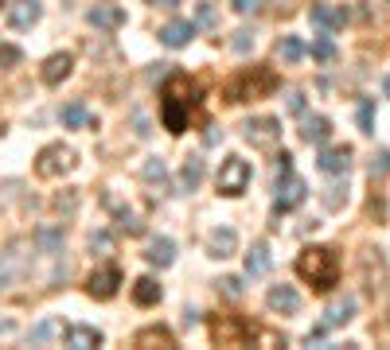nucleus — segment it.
<instances>
[{
	"label": "nucleus",
	"instance_id": "cd10ccee",
	"mask_svg": "<svg viewBox=\"0 0 390 350\" xmlns=\"http://www.w3.org/2000/svg\"><path fill=\"white\" fill-rule=\"evenodd\" d=\"M133 300L141 304V308H153V304L161 300V284H156L153 276H141V280L133 284Z\"/></svg>",
	"mask_w": 390,
	"mask_h": 350
},
{
	"label": "nucleus",
	"instance_id": "58836bf2",
	"mask_svg": "<svg viewBox=\"0 0 390 350\" xmlns=\"http://www.w3.org/2000/svg\"><path fill=\"white\" fill-rule=\"evenodd\" d=\"M90 249L110 253V249H113V238H110V233H94V238H90Z\"/></svg>",
	"mask_w": 390,
	"mask_h": 350
},
{
	"label": "nucleus",
	"instance_id": "4468645a",
	"mask_svg": "<svg viewBox=\"0 0 390 350\" xmlns=\"http://www.w3.org/2000/svg\"><path fill=\"white\" fill-rule=\"evenodd\" d=\"M86 20H90L94 27H102V32H118V27L125 24V12H121L118 4H94V8L86 12Z\"/></svg>",
	"mask_w": 390,
	"mask_h": 350
},
{
	"label": "nucleus",
	"instance_id": "4c0bfd02",
	"mask_svg": "<svg viewBox=\"0 0 390 350\" xmlns=\"http://www.w3.org/2000/svg\"><path fill=\"white\" fill-rule=\"evenodd\" d=\"M285 105H289V113H305V93H301V90H289Z\"/></svg>",
	"mask_w": 390,
	"mask_h": 350
},
{
	"label": "nucleus",
	"instance_id": "20e7f679",
	"mask_svg": "<svg viewBox=\"0 0 390 350\" xmlns=\"http://www.w3.org/2000/svg\"><path fill=\"white\" fill-rule=\"evenodd\" d=\"M215 187H219V195H227V199H238V195L250 187V164H246L242 156H227V160L219 164Z\"/></svg>",
	"mask_w": 390,
	"mask_h": 350
},
{
	"label": "nucleus",
	"instance_id": "423d86ee",
	"mask_svg": "<svg viewBox=\"0 0 390 350\" xmlns=\"http://www.w3.org/2000/svg\"><path fill=\"white\" fill-rule=\"evenodd\" d=\"M242 136H246L250 148L270 152V148H277V141H281V121L277 117H250L246 125H242Z\"/></svg>",
	"mask_w": 390,
	"mask_h": 350
},
{
	"label": "nucleus",
	"instance_id": "2f4dec72",
	"mask_svg": "<svg viewBox=\"0 0 390 350\" xmlns=\"http://www.w3.org/2000/svg\"><path fill=\"white\" fill-rule=\"evenodd\" d=\"M118 230H125V233H144V222L133 214L129 207H121L118 210Z\"/></svg>",
	"mask_w": 390,
	"mask_h": 350
},
{
	"label": "nucleus",
	"instance_id": "f704fd0d",
	"mask_svg": "<svg viewBox=\"0 0 390 350\" xmlns=\"http://www.w3.org/2000/svg\"><path fill=\"white\" fill-rule=\"evenodd\" d=\"M230 47H234L238 55H246V51L254 47V32H250V27H242V32H234V39H230Z\"/></svg>",
	"mask_w": 390,
	"mask_h": 350
},
{
	"label": "nucleus",
	"instance_id": "c03bdc74",
	"mask_svg": "<svg viewBox=\"0 0 390 350\" xmlns=\"http://www.w3.org/2000/svg\"><path fill=\"white\" fill-rule=\"evenodd\" d=\"M153 4H180V0H153Z\"/></svg>",
	"mask_w": 390,
	"mask_h": 350
},
{
	"label": "nucleus",
	"instance_id": "c9c22d12",
	"mask_svg": "<svg viewBox=\"0 0 390 350\" xmlns=\"http://www.w3.org/2000/svg\"><path fill=\"white\" fill-rule=\"evenodd\" d=\"M359 129H363V133H375V105L371 101L359 105Z\"/></svg>",
	"mask_w": 390,
	"mask_h": 350
},
{
	"label": "nucleus",
	"instance_id": "f3484780",
	"mask_svg": "<svg viewBox=\"0 0 390 350\" xmlns=\"http://www.w3.org/2000/svg\"><path fill=\"white\" fill-rule=\"evenodd\" d=\"M144 261L156 265V268H168L172 261H176V242H172V238H153L149 249H144Z\"/></svg>",
	"mask_w": 390,
	"mask_h": 350
},
{
	"label": "nucleus",
	"instance_id": "ddd939ff",
	"mask_svg": "<svg viewBox=\"0 0 390 350\" xmlns=\"http://www.w3.org/2000/svg\"><path fill=\"white\" fill-rule=\"evenodd\" d=\"M191 35H195V24L191 20H168V24L161 27V43L164 47H187V43H191Z\"/></svg>",
	"mask_w": 390,
	"mask_h": 350
},
{
	"label": "nucleus",
	"instance_id": "f03ea898",
	"mask_svg": "<svg viewBox=\"0 0 390 350\" xmlns=\"http://www.w3.org/2000/svg\"><path fill=\"white\" fill-rule=\"evenodd\" d=\"M297 276L313 284V292H332L339 284V257L328 245H313L297 257Z\"/></svg>",
	"mask_w": 390,
	"mask_h": 350
},
{
	"label": "nucleus",
	"instance_id": "c756f323",
	"mask_svg": "<svg viewBox=\"0 0 390 350\" xmlns=\"http://www.w3.org/2000/svg\"><path fill=\"white\" fill-rule=\"evenodd\" d=\"M63 125L67 129H82V125H90V113H86V105L82 101H70V105H63Z\"/></svg>",
	"mask_w": 390,
	"mask_h": 350
},
{
	"label": "nucleus",
	"instance_id": "7c9ffc66",
	"mask_svg": "<svg viewBox=\"0 0 390 350\" xmlns=\"http://www.w3.org/2000/svg\"><path fill=\"white\" fill-rule=\"evenodd\" d=\"M277 55L285 58V63H297V58H305V43H301L297 35H285V39H277Z\"/></svg>",
	"mask_w": 390,
	"mask_h": 350
},
{
	"label": "nucleus",
	"instance_id": "c85d7f7f",
	"mask_svg": "<svg viewBox=\"0 0 390 350\" xmlns=\"http://www.w3.org/2000/svg\"><path fill=\"white\" fill-rule=\"evenodd\" d=\"M137 346H176V339H172V331H164V327H144V331H137Z\"/></svg>",
	"mask_w": 390,
	"mask_h": 350
},
{
	"label": "nucleus",
	"instance_id": "a211bd4d",
	"mask_svg": "<svg viewBox=\"0 0 390 350\" xmlns=\"http://www.w3.org/2000/svg\"><path fill=\"white\" fill-rule=\"evenodd\" d=\"M67 346H75V350L102 346V331L90 327V323H75V327H67Z\"/></svg>",
	"mask_w": 390,
	"mask_h": 350
},
{
	"label": "nucleus",
	"instance_id": "e433bc0d",
	"mask_svg": "<svg viewBox=\"0 0 390 350\" xmlns=\"http://www.w3.org/2000/svg\"><path fill=\"white\" fill-rule=\"evenodd\" d=\"M386 171H390V148L379 152V156L371 160V175H386Z\"/></svg>",
	"mask_w": 390,
	"mask_h": 350
},
{
	"label": "nucleus",
	"instance_id": "72a5a7b5",
	"mask_svg": "<svg viewBox=\"0 0 390 350\" xmlns=\"http://www.w3.org/2000/svg\"><path fill=\"white\" fill-rule=\"evenodd\" d=\"M313 58H320V63H328V58H336V43H332L328 35H320V39L313 43Z\"/></svg>",
	"mask_w": 390,
	"mask_h": 350
},
{
	"label": "nucleus",
	"instance_id": "a19ab883",
	"mask_svg": "<svg viewBox=\"0 0 390 350\" xmlns=\"http://www.w3.org/2000/svg\"><path fill=\"white\" fill-rule=\"evenodd\" d=\"M222 292H227V296H242V280H238V276H222Z\"/></svg>",
	"mask_w": 390,
	"mask_h": 350
},
{
	"label": "nucleus",
	"instance_id": "37998d69",
	"mask_svg": "<svg viewBox=\"0 0 390 350\" xmlns=\"http://www.w3.org/2000/svg\"><path fill=\"white\" fill-rule=\"evenodd\" d=\"M203 141H207V144H219V141H222V129H215V125H207V133H203Z\"/></svg>",
	"mask_w": 390,
	"mask_h": 350
},
{
	"label": "nucleus",
	"instance_id": "ea45409f",
	"mask_svg": "<svg viewBox=\"0 0 390 350\" xmlns=\"http://www.w3.org/2000/svg\"><path fill=\"white\" fill-rule=\"evenodd\" d=\"M195 24H203V27L215 24V8H211V4H199V12H195Z\"/></svg>",
	"mask_w": 390,
	"mask_h": 350
},
{
	"label": "nucleus",
	"instance_id": "412c9836",
	"mask_svg": "<svg viewBox=\"0 0 390 350\" xmlns=\"http://www.w3.org/2000/svg\"><path fill=\"white\" fill-rule=\"evenodd\" d=\"M313 24L324 27V32H332V27H344V20H348V12L344 8H328V4H313Z\"/></svg>",
	"mask_w": 390,
	"mask_h": 350
},
{
	"label": "nucleus",
	"instance_id": "6e6552de",
	"mask_svg": "<svg viewBox=\"0 0 390 350\" xmlns=\"http://www.w3.org/2000/svg\"><path fill=\"white\" fill-rule=\"evenodd\" d=\"M305 195H308V187H305V179L301 175H293V171H285V175H277V199H273V214H289V210H297L301 202H305Z\"/></svg>",
	"mask_w": 390,
	"mask_h": 350
},
{
	"label": "nucleus",
	"instance_id": "f8f14e48",
	"mask_svg": "<svg viewBox=\"0 0 390 350\" xmlns=\"http://www.w3.org/2000/svg\"><path fill=\"white\" fill-rule=\"evenodd\" d=\"M265 304H270V311L293 316V311L301 308V296H297V288H289V284H273V288L265 292Z\"/></svg>",
	"mask_w": 390,
	"mask_h": 350
},
{
	"label": "nucleus",
	"instance_id": "79ce46f5",
	"mask_svg": "<svg viewBox=\"0 0 390 350\" xmlns=\"http://www.w3.org/2000/svg\"><path fill=\"white\" fill-rule=\"evenodd\" d=\"M230 8H234L238 16H246V12H254V8H258V0H230Z\"/></svg>",
	"mask_w": 390,
	"mask_h": 350
},
{
	"label": "nucleus",
	"instance_id": "a18cd8bd",
	"mask_svg": "<svg viewBox=\"0 0 390 350\" xmlns=\"http://www.w3.org/2000/svg\"><path fill=\"white\" fill-rule=\"evenodd\" d=\"M382 86H386V93H390V78H386V82H382Z\"/></svg>",
	"mask_w": 390,
	"mask_h": 350
},
{
	"label": "nucleus",
	"instance_id": "473e14b6",
	"mask_svg": "<svg viewBox=\"0 0 390 350\" xmlns=\"http://www.w3.org/2000/svg\"><path fill=\"white\" fill-rule=\"evenodd\" d=\"M20 58H24V51H20V47H12V43H0V70L20 67Z\"/></svg>",
	"mask_w": 390,
	"mask_h": 350
},
{
	"label": "nucleus",
	"instance_id": "aec40b11",
	"mask_svg": "<svg viewBox=\"0 0 390 350\" xmlns=\"http://www.w3.org/2000/svg\"><path fill=\"white\" fill-rule=\"evenodd\" d=\"M301 136H305L308 144H328V136H332V121L328 117H305V125H301Z\"/></svg>",
	"mask_w": 390,
	"mask_h": 350
},
{
	"label": "nucleus",
	"instance_id": "bb28decb",
	"mask_svg": "<svg viewBox=\"0 0 390 350\" xmlns=\"http://www.w3.org/2000/svg\"><path fill=\"white\" fill-rule=\"evenodd\" d=\"M67 335V327H63V319H43V323L32 327V335L27 339L35 342V346H43V342H51V339H63Z\"/></svg>",
	"mask_w": 390,
	"mask_h": 350
},
{
	"label": "nucleus",
	"instance_id": "49530a36",
	"mask_svg": "<svg viewBox=\"0 0 390 350\" xmlns=\"http://www.w3.org/2000/svg\"><path fill=\"white\" fill-rule=\"evenodd\" d=\"M0 4H4V0H0Z\"/></svg>",
	"mask_w": 390,
	"mask_h": 350
},
{
	"label": "nucleus",
	"instance_id": "9b49d317",
	"mask_svg": "<svg viewBox=\"0 0 390 350\" xmlns=\"http://www.w3.org/2000/svg\"><path fill=\"white\" fill-rule=\"evenodd\" d=\"M70 67H75V58H70L67 51H55V55H47V58H43L39 74H43V82H47V86H59L63 78L70 74Z\"/></svg>",
	"mask_w": 390,
	"mask_h": 350
},
{
	"label": "nucleus",
	"instance_id": "dca6fc26",
	"mask_svg": "<svg viewBox=\"0 0 390 350\" xmlns=\"http://www.w3.org/2000/svg\"><path fill=\"white\" fill-rule=\"evenodd\" d=\"M39 0H12L8 4V24L12 27H32L39 20Z\"/></svg>",
	"mask_w": 390,
	"mask_h": 350
},
{
	"label": "nucleus",
	"instance_id": "5701e85b",
	"mask_svg": "<svg viewBox=\"0 0 390 350\" xmlns=\"http://www.w3.org/2000/svg\"><path fill=\"white\" fill-rule=\"evenodd\" d=\"M351 316H356V300H351V296H344V300H336L328 311H324V327H328V331H332V327H344Z\"/></svg>",
	"mask_w": 390,
	"mask_h": 350
},
{
	"label": "nucleus",
	"instance_id": "1a4fd4ad",
	"mask_svg": "<svg viewBox=\"0 0 390 350\" xmlns=\"http://www.w3.org/2000/svg\"><path fill=\"white\" fill-rule=\"evenodd\" d=\"M27 249H32L27 242H12L8 249L0 253V292H8L27 273Z\"/></svg>",
	"mask_w": 390,
	"mask_h": 350
},
{
	"label": "nucleus",
	"instance_id": "4be33fe9",
	"mask_svg": "<svg viewBox=\"0 0 390 350\" xmlns=\"http://www.w3.org/2000/svg\"><path fill=\"white\" fill-rule=\"evenodd\" d=\"M199 183H203V160L187 156L184 167H180V191H195Z\"/></svg>",
	"mask_w": 390,
	"mask_h": 350
},
{
	"label": "nucleus",
	"instance_id": "a878e982",
	"mask_svg": "<svg viewBox=\"0 0 390 350\" xmlns=\"http://www.w3.org/2000/svg\"><path fill=\"white\" fill-rule=\"evenodd\" d=\"M265 273H270V245L258 242L246 253V276H265Z\"/></svg>",
	"mask_w": 390,
	"mask_h": 350
},
{
	"label": "nucleus",
	"instance_id": "f257e3e1",
	"mask_svg": "<svg viewBox=\"0 0 390 350\" xmlns=\"http://www.w3.org/2000/svg\"><path fill=\"white\" fill-rule=\"evenodd\" d=\"M199 105H203V90L187 74H168L164 93H161V121L172 136H180L191 125V117L199 113Z\"/></svg>",
	"mask_w": 390,
	"mask_h": 350
},
{
	"label": "nucleus",
	"instance_id": "393cba45",
	"mask_svg": "<svg viewBox=\"0 0 390 350\" xmlns=\"http://www.w3.org/2000/svg\"><path fill=\"white\" fill-rule=\"evenodd\" d=\"M35 249L39 253H63V230L59 226H43V230H35Z\"/></svg>",
	"mask_w": 390,
	"mask_h": 350
},
{
	"label": "nucleus",
	"instance_id": "6ab92c4d",
	"mask_svg": "<svg viewBox=\"0 0 390 350\" xmlns=\"http://www.w3.org/2000/svg\"><path fill=\"white\" fill-rule=\"evenodd\" d=\"M207 249H211V257H219V261H222V257H234V249H238V233L222 226V230H215V233H211Z\"/></svg>",
	"mask_w": 390,
	"mask_h": 350
},
{
	"label": "nucleus",
	"instance_id": "9d476101",
	"mask_svg": "<svg viewBox=\"0 0 390 350\" xmlns=\"http://www.w3.org/2000/svg\"><path fill=\"white\" fill-rule=\"evenodd\" d=\"M118 284H121V268L118 265H106V268H98V273H90L86 292H90L94 300H110L113 292H118Z\"/></svg>",
	"mask_w": 390,
	"mask_h": 350
},
{
	"label": "nucleus",
	"instance_id": "b1692460",
	"mask_svg": "<svg viewBox=\"0 0 390 350\" xmlns=\"http://www.w3.org/2000/svg\"><path fill=\"white\" fill-rule=\"evenodd\" d=\"M141 179L149 187H156L153 195H164L168 191V167H164V160H149V164H144V171H141Z\"/></svg>",
	"mask_w": 390,
	"mask_h": 350
},
{
	"label": "nucleus",
	"instance_id": "39448f33",
	"mask_svg": "<svg viewBox=\"0 0 390 350\" xmlns=\"http://www.w3.org/2000/svg\"><path fill=\"white\" fill-rule=\"evenodd\" d=\"M258 327L246 323V319H234V316H219L211 323V339L219 342V346H246L250 339H258Z\"/></svg>",
	"mask_w": 390,
	"mask_h": 350
},
{
	"label": "nucleus",
	"instance_id": "2eb2a0df",
	"mask_svg": "<svg viewBox=\"0 0 390 350\" xmlns=\"http://www.w3.org/2000/svg\"><path fill=\"white\" fill-rule=\"evenodd\" d=\"M320 171H328V175H339V171H348L351 167V148L348 144H332V148H324L320 152Z\"/></svg>",
	"mask_w": 390,
	"mask_h": 350
},
{
	"label": "nucleus",
	"instance_id": "7ed1b4c3",
	"mask_svg": "<svg viewBox=\"0 0 390 350\" xmlns=\"http://www.w3.org/2000/svg\"><path fill=\"white\" fill-rule=\"evenodd\" d=\"M277 86L281 82H277L273 70L250 67L246 74H238V78H230V82H227V101H230V105H238V101H246V98H265V93H273Z\"/></svg>",
	"mask_w": 390,
	"mask_h": 350
},
{
	"label": "nucleus",
	"instance_id": "0eeeda50",
	"mask_svg": "<svg viewBox=\"0 0 390 350\" xmlns=\"http://www.w3.org/2000/svg\"><path fill=\"white\" fill-rule=\"evenodd\" d=\"M70 167H75V148H67V144H47V148L35 156V171H39L43 179L67 175Z\"/></svg>",
	"mask_w": 390,
	"mask_h": 350
}]
</instances>
